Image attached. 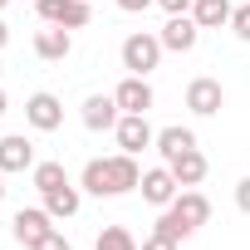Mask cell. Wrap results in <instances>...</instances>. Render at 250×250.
I'll use <instances>...</instances> for the list:
<instances>
[{
  "label": "cell",
  "mask_w": 250,
  "mask_h": 250,
  "mask_svg": "<svg viewBox=\"0 0 250 250\" xmlns=\"http://www.w3.org/2000/svg\"><path fill=\"white\" fill-rule=\"evenodd\" d=\"M206 221H211V201H206L196 187H182V191H177V201H172V206H162V216H157V226H152V230H167L172 240H187V235H191V230H201Z\"/></svg>",
  "instance_id": "cell-1"
},
{
  "label": "cell",
  "mask_w": 250,
  "mask_h": 250,
  "mask_svg": "<svg viewBox=\"0 0 250 250\" xmlns=\"http://www.w3.org/2000/svg\"><path fill=\"white\" fill-rule=\"evenodd\" d=\"M162 64V40L157 35H147V30H138V35H128V40H123V69H128V74H152Z\"/></svg>",
  "instance_id": "cell-2"
},
{
  "label": "cell",
  "mask_w": 250,
  "mask_h": 250,
  "mask_svg": "<svg viewBox=\"0 0 250 250\" xmlns=\"http://www.w3.org/2000/svg\"><path fill=\"white\" fill-rule=\"evenodd\" d=\"M35 10H40L44 25H64V30H83L93 20L88 0H35Z\"/></svg>",
  "instance_id": "cell-3"
},
{
  "label": "cell",
  "mask_w": 250,
  "mask_h": 250,
  "mask_svg": "<svg viewBox=\"0 0 250 250\" xmlns=\"http://www.w3.org/2000/svg\"><path fill=\"white\" fill-rule=\"evenodd\" d=\"M113 138H118V147H123V152H133V157H138L143 147H152V143H157L147 113H123V118H118V128H113Z\"/></svg>",
  "instance_id": "cell-4"
},
{
  "label": "cell",
  "mask_w": 250,
  "mask_h": 250,
  "mask_svg": "<svg viewBox=\"0 0 250 250\" xmlns=\"http://www.w3.org/2000/svg\"><path fill=\"white\" fill-rule=\"evenodd\" d=\"M25 123L35 133H54V128H64V103L54 93H30L25 98Z\"/></svg>",
  "instance_id": "cell-5"
},
{
  "label": "cell",
  "mask_w": 250,
  "mask_h": 250,
  "mask_svg": "<svg viewBox=\"0 0 250 250\" xmlns=\"http://www.w3.org/2000/svg\"><path fill=\"white\" fill-rule=\"evenodd\" d=\"M187 108H191L196 118H216V113L226 108L221 79H191V83H187Z\"/></svg>",
  "instance_id": "cell-6"
},
{
  "label": "cell",
  "mask_w": 250,
  "mask_h": 250,
  "mask_svg": "<svg viewBox=\"0 0 250 250\" xmlns=\"http://www.w3.org/2000/svg\"><path fill=\"white\" fill-rule=\"evenodd\" d=\"M118 118H123V108H118L113 93H88L83 98V128L88 133H113Z\"/></svg>",
  "instance_id": "cell-7"
},
{
  "label": "cell",
  "mask_w": 250,
  "mask_h": 250,
  "mask_svg": "<svg viewBox=\"0 0 250 250\" xmlns=\"http://www.w3.org/2000/svg\"><path fill=\"white\" fill-rule=\"evenodd\" d=\"M162 49H172V54H191L196 49V40H201V25L191 20V15H167V25H162Z\"/></svg>",
  "instance_id": "cell-8"
},
{
  "label": "cell",
  "mask_w": 250,
  "mask_h": 250,
  "mask_svg": "<svg viewBox=\"0 0 250 250\" xmlns=\"http://www.w3.org/2000/svg\"><path fill=\"white\" fill-rule=\"evenodd\" d=\"M138 191H143V201H152V206H172L177 191H182V182L172 177V167H147L143 182H138Z\"/></svg>",
  "instance_id": "cell-9"
},
{
  "label": "cell",
  "mask_w": 250,
  "mask_h": 250,
  "mask_svg": "<svg viewBox=\"0 0 250 250\" xmlns=\"http://www.w3.org/2000/svg\"><path fill=\"white\" fill-rule=\"evenodd\" d=\"M0 172H35V143L25 133L0 138Z\"/></svg>",
  "instance_id": "cell-10"
},
{
  "label": "cell",
  "mask_w": 250,
  "mask_h": 250,
  "mask_svg": "<svg viewBox=\"0 0 250 250\" xmlns=\"http://www.w3.org/2000/svg\"><path fill=\"white\" fill-rule=\"evenodd\" d=\"M35 54L49 59V64H59V59L74 54V35L64 25H44V30H35Z\"/></svg>",
  "instance_id": "cell-11"
},
{
  "label": "cell",
  "mask_w": 250,
  "mask_h": 250,
  "mask_svg": "<svg viewBox=\"0 0 250 250\" xmlns=\"http://www.w3.org/2000/svg\"><path fill=\"white\" fill-rule=\"evenodd\" d=\"M138 182H143V167H138L133 152H113V157H108V187H113V196L138 191Z\"/></svg>",
  "instance_id": "cell-12"
},
{
  "label": "cell",
  "mask_w": 250,
  "mask_h": 250,
  "mask_svg": "<svg viewBox=\"0 0 250 250\" xmlns=\"http://www.w3.org/2000/svg\"><path fill=\"white\" fill-rule=\"evenodd\" d=\"M113 98H118L123 113H147V108H152V83H147L143 74H128V79L113 88Z\"/></svg>",
  "instance_id": "cell-13"
},
{
  "label": "cell",
  "mask_w": 250,
  "mask_h": 250,
  "mask_svg": "<svg viewBox=\"0 0 250 250\" xmlns=\"http://www.w3.org/2000/svg\"><path fill=\"white\" fill-rule=\"evenodd\" d=\"M10 226H15V240H20V245H35L44 230H54V216H49L44 206H25V211H15Z\"/></svg>",
  "instance_id": "cell-14"
},
{
  "label": "cell",
  "mask_w": 250,
  "mask_h": 250,
  "mask_svg": "<svg viewBox=\"0 0 250 250\" xmlns=\"http://www.w3.org/2000/svg\"><path fill=\"white\" fill-rule=\"evenodd\" d=\"M167 167H172V177H177L182 187H201V182H206V172H211V162H206V152H201V147H191V152L172 157Z\"/></svg>",
  "instance_id": "cell-15"
},
{
  "label": "cell",
  "mask_w": 250,
  "mask_h": 250,
  "mask_svg": "<svg viewBox=\"0 0 250 250\" xmlns=\"http://www.w3.org/2000/svg\"><path fill=\"white\" fill-rule=\"evenodd\" d=\"M79 206H83V187H74V182H64V187L44 191V211H49L54 221H69V216H79Z\"/></svg>",
  "instance_id": "cell-16"
},
{
  "label": "cell",
  "mask_w": 250,
  "mask_h": 250,
  "mask_svg": "<svg viewBox=\"0 0 250 250\" xmlns=\"http://www.w3.org/2000/svg\"><path fill=\"white\" fill-rule=\"evenodd\" d=\"M157 152H162V162H172V157H182V152H191L196 147V133L191 128H182V123H172V128H162L157 133V143H152Z\"/></svg>",
  "instance_id": "cell-17"
},
{
  "label": "cell",
  "mask_w": 250,
  "mask_h": 250,
  "mask_svg": "<svg viewBox=\"0 0 250 250\" xmlns=\"http://www.w3.org/2000/svg\"><path fill=\"white\" fill-rule=\"evenodd\" d=\"M230 15H235L230 0H196V5H191V20L201 30H221V25H230Z\"/></svg>",
  "instance_id": "cell-18"
},
{
  "label": "cell",
  "mask_w": 250,
  "mask_h": 250,
  "mask_svg": "<svg viewBox=\"0 0 250 250\" xmlns=\"http://www.w3.org/2000/svg\"><path fill=\"white\" fill-rule=\"evenodd\" d=\"M79 187H83L88 196H113V187H108V157H93V162H83V177H79Z\"/></svg>",
  "instance_id": "cell-19"
},
{
  "label": "cell",
  "mask_w": 250,
  "mask_h": 250,
  "mask_svg": "<svg viewBox=\"0 0 250 250\" xmlns=\"http://www.w3.org/2000/svg\"><path fill=\"white\" fill-rule=\"evenodd\" d=\"M93 250H143V245H138V235H133L128 226H103Z\"/></svg>",
  "instance_id": "cell-20"
},
{
  "label": "cell",
  "mask_w": 250,
  "mask_h": 250,
  "mask_svg": "<svg viewBox=\"0 0 250 250\" xmlns=\"http://www.w3.org/2000/svg\"><path fill=\"white\" fill-rule=\"evenodd\" d=\"M30 177H35V191H40V196L69 182V172H64V162H35V172H30Z\"/></svg>",
  "instance_id": "cell-21"
},
{
  "label": "cell",
  "mask_w": 250,
  "mask_h": 250,
  "mask_svg": "<svg viewBox=\"0 0 250 250\" xmlns=\"http://www.w3.org/2000/svg\"><path fill=\"white\" fill-rule=\"evenodd\" d=\"M25 250H69V240H64V230H44L35 245H25Z\"/></svg>",
  "instance_id": "cell-22"
},
{
  "label": "cell",
  "mask_w": 250,
  "mask_h": 250,
  "mask_svg": "<svg viewBox=\"0 0 250 250\" xmlns=\"http://www.w3.org/2000/svg\"><path fill=\"white\" fill-rule=\"evenodd\" d=\"M230 30H235V40H245V44H250V5H235V15H230Z\"/></svg>",
  "instance_id": "cell-23"
},
{
  "label": "cell",
  "mask_w": 250,
  "mask_h": 250,
  "mask_svg": "<svg viewBox=\"0 0 250 250\" xmlns=\"http://www.w3.org/2000/svg\"><path fill=\"white\" fill-rule=\"evenodd\" d=\"M177 245H182V240H172L167 230H152V235L143 240V250H177Z\"/></svg>",
  "instance_id": "cell-24"
},
{
  "label": "cell",
  "mask_w": 250,
  "mask_h": 250,
  "mask_svg": "<svg viewBox=\"0 0 250 250\" xmlns=\"http://www.w3.org/2000/svg\"><path fill=\"white\" fill-rule=\"evenodd\" d=\"M235 206L250 216V177H240V182H235Z\"/></svg>",
  "instance_id": "cell-25"
},
{
  "label": "cell",
  "mask_w": 250,
  "mask_h": 250,
  "mask_svg": "<svg viewBox=\"0 0 250 250\" xmlns=\"http://www.w3.org/2000/svg\"><path fill=\"white\" fill-rule=\"evenodd\" d=\"M157 5H162L167 15H191V5H196V0H157Z\"/></svg>",
  "instance_id": "cell-26"
},
{
  "label": "cell",
  "mask_w": 250,
  "mask_h": 250,
  "mask_svg": "<svg viewBox=\"0 0 250 250\" xmlns=\"http://www.w3.org/2000/svg\"><path fill=\"white\" fill-rule=\"evenodd\" d=\"M147 5H157V0H118V10H128V15H138V10H147Z\"/></svg>",
  "instance_id": "cell-27"
},
{
  "label": "cell",
  "mask_w": 250,
  "mask_h": 250,
  "mask_svg": "<svg viewBox=\"0 0 250 250\" xmlns=\"http://www.w3.org/2000/svg\"><path fill=\"white\" fill-rule=\"evenodd\" d=\"M5 44H10V25H5V20H0V49H5Z\"/></svg>",
  "instance_id": "cell-28"
},
{
  "label": "cell",
  "mask_w": 250,
  "mask_h": 250,
  "mask_svg": "<svg viewBox=\"0 0 250 250\" xmlns=\"http://www.w3.org/2000/svg\"><path fill=\"white\" fill-rule=\"evenodd\" d=\"M0 113H5V88H0Z\"/></svg>",
  "instance_id": "cell-29"
},
{
  "label": "cell",
  "mask_w": 250,
  "mask_h": 250,
  "mask_svg": "<svg viewBox=\"0 0 250 250\" xmlns=\"http://www.w3.org/2000/svg\"><path fill=\"white\" fill-rule=\"evenodd\" d=\"M0 177H5V172H0ZM0 201H5V182H0Z\"/></svg>",
  "instance_id": "cell-30"
},
{
  "label": "cell",
  "mask_w": 250,
  "mask_h": 250,
  "mask_svg": "<svg viewBox=\"0 0 250 250\" xmlns=\"http://www.w3.org/2000/svg\"><path fill=\"white\" fill-rule=\"evenodd\" d=\"M5 5H10V0H0V10H5Z\"/></svg>",
  "instance_id": "cell-31"
}]
</instances>
